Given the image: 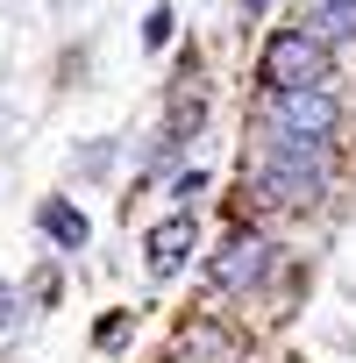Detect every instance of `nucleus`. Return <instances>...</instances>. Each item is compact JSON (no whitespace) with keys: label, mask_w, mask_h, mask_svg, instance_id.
<instances>
[{"label":"nucleus","mask_w":356,"mask_h":363,"mask_svg":"<svg viewBox=\"0 0 356 363\" xmlns=\"http://www.w3.org/2000/svg\"><path fill=\"white\" fill-rule=\"evenodd\" d=\"M257 79H264L271 93H313V86L328 79L321 36H313V29H278V36L264 43V57H257Z\"/></svg>","instance_id":"f257e3e1"},{"label":"nucleus","mask_w":356,"mask_h":363,"mask_svg":"<svg viewBox=\"0 0 356 363\" xmlns=\"http://www.w3.org/2000/svg\"><path fill=\"white\" fill-rule=\"evenodd\" d=\"M264 193L271 200H313L321 178H328V143H299V135H271L264 150Z\"/></svg>","instance_id":"f03ea898"},{"label":"nucleus","mask_w":356,"mask_h":363,"mask_svg":"<svg viewBox=\"0 0 356 363\" xmlns=\"http://www.w3.org/2000/svg\"><path fill=\"white\" fill-rule=\"evenodd\" d=\"M342 121V107L313 86V93H271V135H299V143H328Z\"/></svg>","instance_id":"7ed1b4c3"},{"label":"nucleus","mask_w":356,"mask_h":363,"mask_svg":"<svg viewBox=\"0 0 356 363\" xmlns=\"http://www.w3.org/2000/svg\"><path fill=\"white\" fill-rule=\"evenodd\" d=\"M264 271H271V242H264V235H235V242L214 257V285H221V292H243V285H257Z\"/></svg>","instance_id":"20e7f679"},{"label":"nucleus","mask_w":356,"mask_h":363,"mask_svg":"<svg viewBox=\"0 0 356 363\" xmlns=\"http://www.w3.org/2000/svg\"><path fill=\"white\" fill-rule=\"evenodd\" d=\"M193 235H200V228H193V214H171V221H157V228H150V242H143V250H150V271H157V278H171L178 264L193 257Z\"/></svg>","instance_id":"39448f33"},{"label":"nucleus","mask_w":356,"mask_h":363,"mask_svg":"<svg viewBox=\"0 0 356 363\" xmlns=\"http://www.w3.org/2000/svg\"><path fill=\"white\" fill-rule=\"evenodd\" d=\"M36 221H43V235H50L57 250H86V235H93V221H86L72 200H43V214H36Z\"/></svg>","instance_id":"423d86ee"},{"label":"nucleus","mask_w":356,"mask_h":363,"mask_svg":"<svg viewBox=\"0 0 356 363\" xmlns=\"http://www.w3.org/2000/svg\"><path fill=\"white\" fill-rule=\"evenodd\" d=\"M313 36H321V43H342V36H356V0H321Z\"/></svg>","instance_id":"0eeeda50"},{"label":"nucleus","mask_w":356,"mask_h":363,"mask_svg":"<svg viewBox=\"0 0 356 363\" xmlns=\"http://www.w3.org/2000/svg\"><path fill=\"white\" fill-rule=\"evenodd\" d=\"M0 328H15V292L0 285Z\"/></svg>","instance_id":"6e6552de"},{"label":"nucleus","mask_w":356,"mask_h":363,"mask_svg":"<svg viewBox=\"0 0 356 363\" xmlns=\"http://www.w3.org/2000/svg\"><path fill=\"white\" fill-rule=\"evenodd\" d=\"M264 8H271V0H243V15H264Z\"/></svg>","instance_id":"1a4fd4ad"}]
</instances>
